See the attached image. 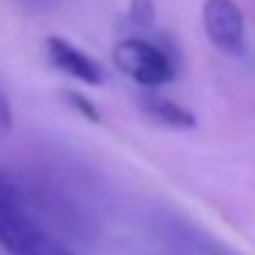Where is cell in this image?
Masks as SVG:
<instances>
[{"mask_svg": "<svg viewBox=\"0 0 255 255\" xmlns=\"http://www.w3.org/2000/svg\"><path fill=\"white\" fill-rule=\"evenodd\" d=\"M0 244L11 255H80L33 220L28 200H0Z\"/></svg>", "mask_w": 255, "mask_h": 255, "instance_id": "6da1fadb", "label": "cell"}, {"mask_svg": "<svg viewBox=\"0 0 255 255\" xmlns=\"http://www.w3.org/2000/svg\"><path fill=\"white\" fill-rule=\"evenodd\" d=\"M113 61H116L118 72H124L145 91L159 88L176 77V61L170 58V52L148 39L118 41L113 50Z\"/></svg>", "mask_w": 255, "mask_h": 255, "instance_id": "7a4b0ae2", "label": "cell"}, {"mask_svg": "<svg viewBox=\"0 0 255 255\" xmlns=\"http://www.w3.org/2000/svg\"><path fill=\"white\" fill-rule=\"evenodd\" d=\"M203 30L211 44L225 55H239L244 50V17L233 0H206Z\"/></svg>", "mask_w": 255, "mask_h": 255, "instance_id": "3957f363", "label": "cell"}, {"mask_svg": "<svg viewBox=\"0 0 255 255\" xmlns=\"http://www.w3.org/2000/svg\"><path fill=\"white\" fill-rule=\"evenodd\" d=\"M47 55H50L52 66L61 69L63 74H69L72 80L85 85H102L105 83V69L94 55H88L85 50H80L77 44H72L63 36H50L47 39Z\"/></svg>", "mask_w": 255, "mask_h": 255, "instance_id": "277c9868", "label": "cell"}, {"mask_svg": "<svg viewBox=\"0 0 255 255\" xmlns=\"http://www.w3.org/2000/svg\"><path fill=\"white\" fill-rule=\"evenodd\" d=\"M137 107L148 121L159 124V127H167V129H192L195 127V116L181 107L178 102L167 99V96H159L154 91H143L137 96Z\"/></svg>", "mask_w": 255, "mask_h": 255, "instance_id": "5b68a950", "label": "cell"}, {"mask_svg": "<svg viewBox=\"0 0 255 255\" xmlns=\"http://www.w3.org/2000/svg\"><path fill=\"white\" fill-rule=\"evenodd\" d=\"M173 239H176L181 247L192 250V253H198V255H239L233 247L222 244L220 239L209 236V233L195 231L192 225H187V222H178V225L173 228Z\"/></svg>", "mask_w": 255, "mask_h": 255, "instance_id": "8992f818", "label": "cell"}, {"mask_svg": "<svg viewBox=\"0 0 255 255\" xmlns=\"http://www.w3.org/2000/svg\"><path fill=\"white\" fill-rule=\"evenodd\" d=\"M156 17V6L154 0H132L129 3V22L137 28H151Z\"/></svg>", "mask_w": 255, "mask_h": 255, "instance_id": "52a82bcc", "label": "cell"}, {"mask_svg": "<svg viewBox=\"0 0 255 255\" xmlns=\"http://www.w3.org/2000/svg\"><path fill=\"white\" fill-rule=\"evenodd\" d=\"M63 99H66L69 107H72V110H77L80 116H85L88 121L99 124V110H96V105L91 99H85L83 94H77V91H63Z\"/></svg>", "mask_w": 255, "mask_h": 255, "instance_id": "ba28073f", "label": "cell"}, {"mask_svg": "<svg viewBox=\"0 0 255 255\" xmlns=\"http://www.w3.org/2000/svg\"><path fill=\"white\" fill-rule=\"evenodd\" d=\"M0 200H25L22 189H19L6 173H0Z\"/></svg>", "mask_w": 255, "mask_h": 255, "instance_id": "9c48e42d", "label": "cell"}, {"mask_svg": "<svg viewBox=\"0 0 255 255\" xmlns=\"http://www.w3.org/2000/svg\"><path fill=\"white\" fill-rule=\"evenodd\" d=\"M11 132V107H8V99L0 91V140Z\"/></svg>", "mask_w": 255, "mask_h": 255, "instance_id": "30bf717a", "label": "cell"}]
</instances>
